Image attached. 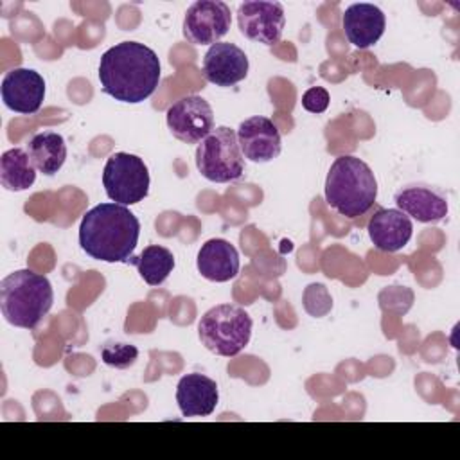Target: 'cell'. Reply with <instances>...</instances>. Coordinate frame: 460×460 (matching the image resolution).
Masks as SVG:
<instances>
[{"instance_id":"6da1fadb","label":"cell","mask_w":460,"mask_h":460,"mask_svg":"<svg viewBox=\"0 0 460 460\" xmlns=\"http://www.w3.org/2000/svg\"><path fill=\"white\" fill-rule=\"evenodd\" d=\"M156 52L138 41L110 47L99 61L101 90L120 102L137 104L153 95L160 83Z\"/></svg>"},{"instance_id":"7a4b0ae2","label":"cell","mask_w":460,"mask_h":460,"mask_svg":"<svg viewBox=\"0 0 460 460\" xmlns=\"http://www.w3.org/2000/svg\"><path fill=\"white\" fill-rule=\"evenodd\" d=\"M140 235V221L115 201L90 208L79 225V246L95 261L128 262Z\"/></svg>"},{"instance_id":"3957f363","label":"cell","mask_w":460,"mask_h":460,"mask_svg":"<svg viewBox=\"0 0 460 460\" xmlns=\"http://www.w3.org/2000/svg\"><path fill=\"white\" fill-rule=\"evenodd\" d=\"M377 181L372 169L358 156H338L325 178V201L340 216L358 217L372 208Z\"/></svg>"},{"instance_id":"277c9868","label":"cell","mask_w":460,"mask_h":460,"mask_svg":"<svg viewBox=\"0 0 460 460\" xmlns=\"http://www.w3.org/2000/svg\"><path fill=\"white\" fill-rule=\"evenodd\" d=\"M54 289L45 275L18 270L0 282V309L4 318L20 329H36L49 314Z\"/></svg>"},{"instance_id":"5b68a950","label":"cell","mask_w":460,"mask_h":460,"mask_svg":"<svg viewBox=\"0 0 460 460\" xmlns=\"http://www.w3.org/2000/svg\"><path fill=\"white\" fill-rule=\"evenodd\" d=\"M250 314L234 304L210 307L198 322V336L205 349L217 356H237L252 338Z\"/></svg>"},{"instance_id":"8992f818","label":"cell","mask_w":460,"mask_h":460,"mask_svg":"<svg viewBox=\"0 0 460 460\" xmlns=\"http://www.w3.org/2000/svg\"><path fill=\"white\" fill-rule=\"evenodd\" d=\"M196 167L199 174L214 183L239 180L244 172V156L239 149L237 133L232 128H214L196 149Z\"/></svg>"},{"instance_id":"52a82bcc","label":"cell","mask_w":460,"mask_h":460,"mask_svg":"<svg viewBox=\"0 0 460 460\" xmlns=\"http://www.w3.org/2000/svg\"><path fill=\"white\" fill-rule=\"evenodd\" d=\"M106 196L119 205H135L149 192V171L144 160L131 153H113L102 169Z\"/></svg>"},{"instance_id":"ba28073f","label":"cell","mask_w":460,"mask_h":460,"mask_svg":"<svg viewBox=\"0 0 460 460\" xmlns=\"http://www.w3.org/2000/svg\"><path fill=\"white\" fill-rule=\"evenodd\" d=\"M232 25L230 7L221 0H198L183 18V38L192 45L217 43Z\"/></svg>"},{"instance_id":"9c48e42d","label":"cell","mask_w":460,"mask_h":460,"mask_svg":"<svg viewBox=\"0 0 460 460\" xmlns=\"http://www.w3.org/2000/svg\"><path fill=\"white\" fill-rule=\"evenodd\" d=\"M167 128L174 138L185 144H199L214 129L210 104L199 95H187L169 106Z\"/></svg>"},{"instance_id":"30bf717a","label":"cell","mask_w":460,"mask_h":460,"mask_svg":"<svg viewBox=\"0 0 460 460\" xmlns=\"http://www.w3.org/2000/svg\"><path fill=\"white\" fill-rule=\"evenodd\" d=\"M237 23L244 38L257 43L273 45L280 40L286 25L284 7L280 2H243L237 9Z\"/></svg>"},{"instance_id":"8fae6325","label":"cell","mask_w":460,"mask_h":460,"mask_svg":"<svg viewBox=\"0 0 460 460\" xmlns=\"http://www.w3.org/2000/svg\"><path fill=\"white\" fill-rule=\"evenodd\" d=\"M2 101L5 108L31 115L36 113L45 99V81L32 68H13L2 79Z\"/></svg>"},{"instance_id":"7c38bea8","label":"cell","mask_w":460,"mask_h":460,"mask_svg":"<svg viewBox=\"0 0 460 460\" xmlns=\"http://www.w3.org/2000/svg\"><path fill=\"white\" fill-rule=\"evenodd\" d=\"M237 142L243 156L255 164L271 162L280 155V133L271 119L253 115L237 128Z\"/></svg>"},{"instance_id":"4fadbf2b","label":"cell","mask_w":460,"mask_h":460,"mask_svg":"<svg viewBox=\"0 0 460 460\" xmlns=\"http://www.w3.org/2000/svg\"><path fill=\"white\" fill-rule=\"evenodd\" d=\"M248 58L244 50L228 41L208 47L203 58V77L216 86H234L248 75Z\"/></svg>"},{"instance_id":"5bb4252c","label":"cell","mask_w":460,"mask_h":460,"mask_svg":"<svg viewBox=\"0 0 460 460\" xmlns=\"http://www.w3.org/2000/svg\"><path fill=\"white\" fill-rule=\"evenodd\" d=\"M368 237L381 252L402 250L413 234L411 219L399 208H379L368 221Z\"/></svg>"},{"instance_id":"9a60e30c","label":"cell","mask_w":460,"mask_h":460,"mask_svg":"<svg viewBox=\"0 0 460 460\" xmlns=\"http://www.w3.org/2000/svg\"><path fill=\"white\" fill-rule=\"evenodd\" d=\"M347 40L356 49H368L379 41L385 32V13L374 4H352L341 16Z\"/></svg>"},{"instance_id":"2e32d148","label":"cell","mask_w":460,"mask_h":460,"mask_svg":"<svg viewBox=\"0 0 460 460\" xmlns=\"http://www.w3.org/2000/svg\"><path fill=\"white\" fill-rule=\"evenodd\" d=\"M219 401L214 379L192 372L183 376L176 386V402L183 417H207L214 413Z\"/></svg>"},{"instance_id":"e0dca14e","label":"cell","mask_w":460,"mask_h":460,"mask_svg":"<svg viewBox=\"0 0 460 460\" xmlns=\"http://www.w3.org/2000/svg\"><path fill=\"white\" fill-rule=\"evenodd\" d=\"M394 201L401 212L419 223L442 221L449 212L447 199L426 185H408L395 194Z\"/></svg>"},{"instance_id":"ac0fdd59","label":"cell","mask_w":460,"mask_h":460,"mask_svg":"<svg viewBox=\"0 0 460 460\" xmlns=\"http://www.w3.org/2000/svg\"><path fill=\"white\" fill-rule=\"evenodd\" d=\"M198 271L210 282H228L239 273V253L226 239H208L196 259Z\"/></svg>"},{"instance_id":"d6986e66","label":"cell","mask_w":460,"mask_h":460,"mask_svg":"<svg viewBox=\"0 0 460 460\" xmlns=\"http://www.w3.org/2000/svg\"><path fill=\"white\" fill-rule=\"evenodd\" d=\"M25 151L29 153L31 162L36 167V171L43 172L45 176L56 174L66 160L65 138H63V135H59L56 131L36 133L29 140Z\"/></svg>"},{"instance_id":"ffe728a7","label":"cell","mask_w":460,"mask_h":460,"mask_svg":"<svg viewBox=\"0 0 460 460\" xmlns=\"http://www.w3.org/2000/svg\"><path fill=\"white\" fill-rule=\"evenodd\" d=\"M36 181V167L22 147H11L0 158V183L5 190L22 192Z\"/></svg>"},{"instance_id":"44dd1931","label":"cell","mask_w":460,"mask_h":460,"mask_svg":"<svg viewBox=\"0 0 460 460\" xmlns=\"http://www.w3.org/2000/svg\"><path fill=\"white\" fill-rule=\"evenodd\" d=\"M128 264L137 266L142 280L149 286H160L171 275L174 268V255L171 250L160 244H149L138 257H131Z\"/></svg>"},{"instance_id":"7402d4cb","label":"cell","mask_w":460,"mask_h":460,"mask_svg":"<svg viewBox=\"0 0 460 460\" xmlns=\"http://www.w3.org/2000/svg\"><path fill=\"white\" fill-rule=\"evenodd\" d=\"M138 358V349L131 343H122V341H106L101 347V359L113 368L124 370L135 365Z\"/></svg>"},{"instance_id":"603a6c76","label":"cell","mask_w":460,"mask_h":460,"mask_svg":"<svg viewBox=\"0 0 460 460\" xmlns=\"http://www.w3.org/2000/svg\"><path fill=\"white\" fill-rule=\"evenodd\" d=\"M304 309L316 318L325 316L332 307V298L323 284H309L302 295Z\"/></svg>"},{"instance_id":"cb8c5ba5","label":"cell","mask_w":460,"mask_h":460,"mask_svg":"<svg viewBox=\"0 0 460 460\" xmlns=\"http://www.w3.org/2000/svg\"><path fill=\"white\" fill-rule=\"evenodd\" d=\"M413 302L411 289L404 286H390L379 293V305L383 311H392L395 314H404Z\"/></svg>"},{"instance_id":"d4e9b609","label":"cell","mask_w":460,"mask_h":460,"mask_svg":"<svg viewBox=\"0 0 460 460\" xmlns=\"http://www.w3.org/2000/svg\"><path fill=\"white\" fill-rule=\"evenodd\" d=\"M329 92L322 86H313L304 92L302 95V108L309 113H323L329 106Z\"/></svg>"}]
</instances>
